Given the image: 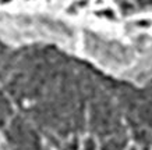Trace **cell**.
Returning <instances> with one entry per match:
<instances>
[]
</instances>
